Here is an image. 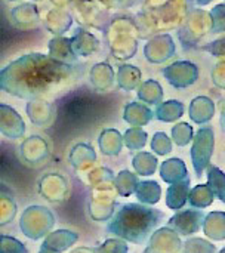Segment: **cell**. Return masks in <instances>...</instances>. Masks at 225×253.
Instances as JSON below:
<instances>
[{
    "label": "cell",
    "mask_w": 225,
    "mask_h": 253,
    "mask_svg": "<svg viewBox=\"0 0 225 253\" xmlns=\"http://www.w3.org/2000/svg\"><path fill=\"white\" fill-rule=\"evenodd\" d=\"M162 219L163 213L160 211L139 205H125L110 222L108 231L132 243H142Z\"/></svg>",
    "instance_id": "cell-1"
},
{
    "label": "cell",
    "mask_w": 225,
    "mask_h": 253,
    "mask_svg": "<svg viewBox=\"0 0 225 253\" xmlns=\"http://www.w3.org/2000/svg\"><path fill=\"white\" fill-rule=\"evenodd\" d=\"M202 222H203V213L196 211H185L171 218L169 225L175 228L180 234L188 236L196 233L200 228Z\"/></svg>",
    "instance_id": "cell-2"
},
{
    "label": "cell",
    "mask_w": 225,
    "mask_h": 253,
    "mask_svg": "<svg viewBox=\"0 0 225 253\" xmlns=\"http://www.w3.org/2000/svg\"><path fill=\"white\" fill-rule=\"evenodd\" d=\"M27 253L25 246L10 237H0V253Z\"/></svg>",
    "instance_id": "cell-3"
},
{
    "label": "cell",
    "mask_w": 225,
    "mask_h": 253,
    "mask_svg": "<svg viewBox=\"0 0 225 253\" xmlns=\"http://www.w3.org/2000/svg\"><path fill=\"white\" fill-rule=\"evenodd\" d=\"M99 253H126L128 246L119 240H107L102 248H99Z\"/></svg>",
    "instance_id": "cell-4"
},
{
    "label": "cell",
    "mask_w": 225,
    "mask_h": 253,
    "mask_svg": "<svg viewBox=\"0 0 225 253\" xmlns=\"http://www.w3.org/2000/svg\"><path fill=\"white\" fill-rule=\"evenodd\" d=\"M188 243H190L193 248H196L197 251L190 249V248H184V253H215V246H212V245H209L208 248H205V249H202V251H200V248L206 243L205 240H200V239H191V240H188Z\"/></svg>",
    "instance_id": "cell-5"
},
{
    "label": "cell",
    "mask_w": 225,
    "mask_h": 253,
    "mask_svg": "<svg viewBox=\"0 0 225 253\" xmlns=\"http://www.w3.org/2000/svg\"><path fill=\"white\" fill-rule=\"evenodd\" d=\"M220 253H225V249H223V251H221V252Z\"/></svg>",
    "instance_id": "cell-6"
}]
</instances>
